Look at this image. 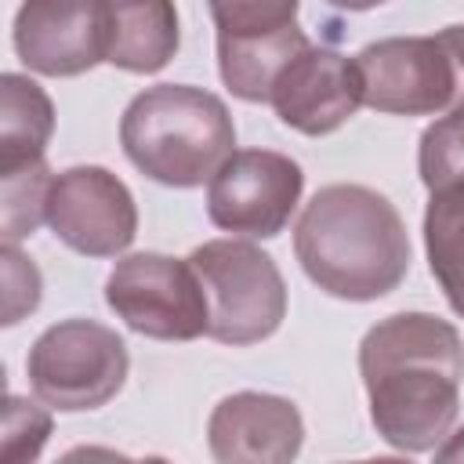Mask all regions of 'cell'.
<instances>
[{
	"label": "cell",
	"instance_id": "obj_11",
	"mask_svg": "<svg viewBox=\"0 0 464 464\" xmlns=\"http://www.w3.org/2000/svg\"><path fill=\"white\" fill-rule=\"evenodd\" d=\"M47 225L76 254L116 257L138 236V207L112 170L87 163L54 174L47 192Z\"/></svg>",
	"mask_w": 464,
	"mask_h": 464
},
{
	"label": "cell",
	"instance_id": "obj_19",
	"mask_svg": "<svg viewBox=\"0 0 464 464\" xmlns=\"http://www.w3.org/2000/svg\"><path fill=\"white\" fill-rule=\"evenodd\" d=\"M40 402L22 399V395H7V406H4V464H25V460L40 457V450L51 435V413Z\"/></svg>",
	"mask_w": 464,
	"mask_h": 464
},
{
	"label": "cell",
	"instance_id": "obj_2",
	"mask_svg": "<svg viewBox=\"0 0 464 464\" xmlns=\"http://www.w3.org/2000/svg\"><path fill=\"white\" fill-rule=\"evenodd\" d=\"M304 276L330 297L377 301L410 272V236L395 203L366 185L319 188L294 228Z\"/></svg>",
	"mask_w": 464,
	"mask_h": 464
},
{
	"label": "cell",
	"instance_id": "obj_6",
	"mask_svg": "<svg viewBox=\"0 0 464 464\" xmlns=\"http://www.w3.org/2000/svg\"><path fill=\"white\" fill-rule=\"evenodd\" d=\"M105 301L134 334L152 341H196L210 330L207 290L188 257L156 250L120 257L105 279Z\"/></svg>",
	"mask_w": 464,
	"mask_h": 464
},
{
	"label": "cell",
	"instance_id": "obj_22",
	"mask_svg": "<svg viewBox=\"0 0 464 464\" xmlns=\"http://www.w3.org/2000/svg\"><path fill=\"white\" fill-rule=\"evenodd\" d=\"M435 457L439 460H464V428L453 431V435H446V442L435 450Z\"/></svg>",
	"mask_w": 464,
	"mask_h": 464
},
{
	"label": "cell",
	"instance_id": "obj_21",
	"mask_svg": "<svg viewBox=\"0 0 464 464\" xmlns=\"http://www.w3.org/2000/svg\"><path fill=\"white\" fill-rule=\"evenodd\" d=\"M439 36H442V44L450 47V54L457 62V72H460V105H464V25H450Z\"/></svg>",
	"mask_w": 464,
	"mask_h": 464
},
{
	"label": "cell",
	"instance_id": "obj_12",
	"mask_svg": "<svg viewBox=\"0 0 464 464\" xmlns=\"http://www.w3.org/2000/svg\"><path fill=\"white\" fill-rule=\"evenodd\" d=\"M268 105L276 116L308 138L334 134L362 105V76L355 58L334 47H301L276 76Z\"/></svg>",
	"mask_w": 464,
	"mask_h": 464
},
{
	"label": "cell",
	"instance_id": "obj_5",
	"mask_svg": "<svg viewBox=\"0 0 464 464\" xmlns=\"http://www.w3.org/2000/svg\"><path fill=\"white\" fill-rule=\"evenodd\" d=\"M127 370L123 337L94 319H62L47 326L25 359L36 399L62 413L105 406L123 388Z\"/></svg>",
	"mask_w": 464,
	"mask_h": 464
},
{
	"label": "cell",
	"instance_id": "obj_16",
	"mask_svg": "<svg viewBox=\"0 0 464 464\" xmlns=\"http://www.w3.org/2000/svg\"><path fill=\"white\" fill-rule=\"evenodd\" d=\"M312 40L304 29L290 25L268 36H243V40H218V69L225 87L243 102H268L279 69Z\"/></svg>",
	"mask_w": 464,
	"mask_h": 464
},
{
	"label": "cell",
	"instance_id": "obj_14",
	"mask_svg": "<svg viewBox=\"0 0 464 464\" xmlns=\"http://www.w3.org/2000/svg\"><path fill=\"white\" fill-rule=\"evenodd\" d=\"M112 4V51L109 65L123 72H160L178 54L174 0H109Z\"/></svg>",
	"mask_w": 464,
	"mask_h": 464
},
{
	"label": "cell",
	"instance_id": "obj_1",
	"mask_svg": "<svg viewBox=\"0 0 464 464\" xmlns=\"http://www.w3.org/2000/svg\"><path fill=\"white\" fill-rule=\"evenodd\" d=\"M359 373L370 420L392 450L428 453L446 442L464 381V341L453 323L431 312L381 319L359 344Z\"/></svg>",
	"mask_w": 464,
	"mask_h": 464
},
{
	"label": "cell",
	"instance_id": "obj_10",
	"mask_svg": "<svg viewBox=\"0 0 464 464\" xmlns=\"http://www.w3.org/2000/svg\"><path fill=\"white\" fill-rule=\"evenodd\" d=\"M109 0H25L14 14V51L40 76H80L112 51Z\"/></svg>",
	"mask_w": 464,
	"mask_h": 464
},
{
	"label": "cell",
	"instance_id": "obj_20",
	"mask_svg": "<svg viewBox=\"0 0 464 464\" xmlns=\"http://www.w3.org/2000/svg\"><path fill=\"white\" fill-rule=\"evenodd\" d=\"M0 261H4V319L0 323L14 326L29 312H36L44 283H40V268L18 250V243H4Z\"/></svg>",
	"mask_w": 464,
	"mask_h": 464
},
{
	"label": "cell",
	"instance_id": "obj_7",
	"mask_svg": "<svg viewBox=\"0 0 464 464\" xmlns=\"http://www.w3.org/2000/svg\"><path fill=\"white\" fill-rule=\"evenodd\" d=\"M417 170L428 188V268L450 308L464 319V105H453L420 134Z\"/></svg>",
	"mask_w": 464,
	"mask_h": 464
},
{
	"label": "cell",
	"instance_id": "obj_4",
	"mask_svg": "<svg viewBox=\"0 0 464 464\" xmlns=\"http://www.w3.org/2000/svg\"><path fill=\"white\" fill-rule=\"evenodd\" d=\"M210 304V337L221 344H257L286 319V283L279 265L254 243L210 239L188 254Z\"/></svg>",
	"mask_w": 464,
	"mask_h": 464
},
{
	"label": "cell",
	"instance_id": "obj_9",
	"mask_svg": "<svg viewBox=\"0 0 464 464\" xmlns=\"http://www.w3.org/2000/svg\"><path fill=\"white\" fill-rule=\"evenodd\" d=\"M301 167L272 149L232 152L207 188V214L221 232L243 239H272L290 225L301 203Z\"/></svg>",
	"mask_w": 464,
	"mask_h": 464
},
{
	"label": "cell",
	"instance_id": "obj_13",
	"mask_svg": "<svg viewBox=\"0 0 464 464\" xmlns=\"http://www.w3.org/2000/svg\"><path fill=\"white\" fill-rule=\"evenodd\" d=\"M301 442L297 406L268 392L225 395L207 420V446L221 464H286L301 453Z\"/></svg>",
	"mask_w": 464,
	"mask_h": 464
},
{
	"label": "cell",
	"instance_id": "obj_15",
	"mask_svg": "<svg viewBox=\"0 0 464 464\" xmlns=\"http://www.w3.org/2000/svg\"><path fill=\"white\" fill-rule=\"evenodd\" d=\"M54 130V105L47 91L22 76H0V174L44 160V149Z\"/></svg>",
	"mask_w": 464,
	"mask_h": 464
},
{
	"label": "cell",
	"instance_id": "obj_23",
	"mask_svg": "<svg viewBox=\"0 0 464 464\" xmlns=\"http://www.w3.org/2000/svg\"><path fill=\"white\" fill-rule=\"evenodd\" d=\"M330 7H341V11H370V7H381L384 0H326Z\"/></svg>",
	"mask_w": 464,
	"mask_h": 464
},
{
	"label": "cell",
	"instance_id": "obj_3",
	"mask_svg": "<svg viewBox=\"0 0 464 464\" xmlns=\"http://www.w3.org/2000/svg\"><path fill=\"white\" fill-rule=\"evenodd\" d=\"M120 145L145 178L196 188L236 152V123L218 94L192 83H160L123 109Z\"/></svg>",
	"mask_w": 464,
	"mask_h": 464
},
{
	"label": "cell",
	"instance_id": "obj_18",
	"mask_svg": "<svg viewBox=\"0 0 464 464\" xmlns=\"http://www.w3.org/2000/svg\"><path fill=\"white\" fill-rule=\"evenodd\" d=\"M218 40L268 36L297 25V0H207Z\"/></svg>",
	"mask_w": 464,
	"mask_h": 464
},
{
	"label": "cell",
	"instance_id": "obj_17",
	"mask_svg": "<svg viewBox=\"0 0 464 464\" xmlns=\"http://www.w3.org/2000/svg\"><path fill=\"white\" fill-rule=\"evenodd\" d=\"M0 181H4L0 232H4V243H18L33 236L40 221H47V192H51L54 174L47 170L44 160H36V163L0 174Z\"/></svg>",
	"mask_w": 464,
	"mask_h": 464
},
{
	"label": "cell",
	"instance_id": "obj_8",
	"mask_svg": "<svg viewBox=\"0 0 464 464\" xmlns=\"http://www.w3.org/2000/svg\"><path fill=\"white\" fill-rule=\"evenodd\" d=\"M362 105L388 116H435L460 102V72L442 36H388L355 54Z\"/></svg>",
	"mask_w": 464,
	"mask_h": 464
}]
</instances>
